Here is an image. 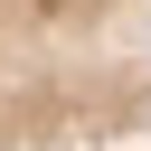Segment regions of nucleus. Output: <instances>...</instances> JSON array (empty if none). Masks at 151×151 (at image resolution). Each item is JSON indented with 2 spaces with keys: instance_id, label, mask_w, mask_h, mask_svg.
Segmentation results:
<instances>
[{
  "instance_id": "f257e3e1",
  "label": "nucleus",
  "mask_w": 151,
  "mask_h": 151,
  "mask_svg": "<svg viewBox=\"0 0 151 151\" xmlns=\"http://www.w3.org/2000/svg\"><path fill=\"white\" fill-rule=\"evenodd\" d=\"M0 151H151V0H0Z\"/></svg>"
}]
</instances>
